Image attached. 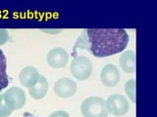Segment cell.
Returning a JSON list of instances; mask_svg holds the SVG:
<instances>
[{
  "label": "cell",
  "instance_id": "6da1fadb",
  "mask_svg": "<svg viewBox=\"0 0 157 117\" xmlns=\"http://www.w3.org/2000/svg\"><path fill=\"white\" fill-rule=\"evenodd\" d=\"M129 44V34L123 28H90L83 30L74 46L90 51L96 58H106L123 52Z\"/></svg>",
  "mask_w": 157,
  "mask_h": 117
},
{
  "label": "cell",
  "instance_id": "7a4b0ae2",
  "mask_svg": "<svg viewBox=\"0 0 157 117\" xmlns=\"http://www.w3.org/2000/svg\"><path fill=\"white\" fill-rule=\"evenodd\" d=\"M81 111L83 117H107L106 101L100 97H90L82 101Z\"/></svg>",
  "mask_w": 157,
  "mask_h": 117
},
{
  "label": "cell",
  "instance_id": "3957f363",
  "mask_svg": "<svg viewBox=\"0 0 157 117\" xmlns=\"http://www.w3.org/2000/svg\"><path fill=\"white\" fill-rule=\"evenodd\" d=\"M70 70L72 75L78 81L87 80L92 73V65L88 58L85 56L76 57L71 62Z\"/></svg>",
  "mask_w": 157,
  "mask_h": 117
},
{
  "label": "cell",
  "instance_id": "277c9868",
  "mask_svg": "<svg viewBox=\"0 0 157 117\" xmlns=\"http://www.w3.org/2000/svg\"><path fill=\"white\" fill-rule=\"evenodd\" d=\"M3 99L6 105L12 112L14 110H18L26 104V93L22 88L11 87L3 94Z\"/></svg>",
  "mask_w": 157,
  "mask_h": 117
},
{
  "label": "cell",
  "instance_id": "5b68a950",
  "mask_svg": "<svg viewBox=\"0 0 157 117\" xmlns=\"http://www.w3.org/2000/svg\"><path fill=\"white\" fill-rule=\"evenodd\" d=\"M108 112L114 116H123L130 109L129 101L124 96L114 94L108 97L106 101Z\"/></svg>",
  "mask_w": 157,
  "mask_h": 117
},
{
  "label": "cell",
  "instance_id": "8992f818",
  "mask_svg": "<svg viewBox=\"0 0 157 117\" xmlns=\"http://www.w3.org/2000/svg\"><path fill=\"white\" fill-rule=\"evenodd\" d=\"M77 90H78L77 83L67 77L60 78L54 84V92L60 98L73 97L76 94Z\"/></svg>",
  "mask_w": 157,
  "mask_h": 117
},
{
  "label": "cell",
  "instance_id": "52a82bcc",
  "mask_svg": "<svg viewBox=\"0 0 157 117\" xmlns=\"http://www.w3.org/2000/svg\"><path fill=\"white\" fill-rule=\"evenodd\" d=\"M69 62V55L63 48H54L47 54V63L53 68H62Z\"/></svg>",
  "mask_w": 157,
  "mask_h": 117
},
{
  "label": "cell",
  "instance_id": "ba28073f",
  "mask_svg": "<svg viewBox=\"0 0 157 117\" xmlns=\"http://www.w3.org/2000/svg\"><path fill=\"white\" fill-rule=\"evenodd\" d=\"M102 84L106 87H114L120 81V72L114 65H106L100 73Z\"/></svg>",
  "mask_w": 157,
  "mask_h": 117
},
{
  "label": "cell",
  "instance_id": "9c48e42d",
  "mask_svg": "<svg viewBox=\"0 0 157 117\" xmlns=\"http://www.w3.org/2000/svg\"><path fill=\"white\" fill-rule=\"evenodd\" d=\"M39 75L40 74L38 73L36 67L29 66L24 67L23 69L20 71L19 80L23 86L29 88V87H33L38 81Z\"/></svg>",
  "mask_w": 157,
  "mask_h": 117
},
{
  "label": "cell",
  "instance_id": "30bf717a",
  "mask_svg": "<svg viewBox=\"0 0 157 117\" xmlns=\"http://www.w3.org/2000/svg\"><path fill=\"white\" fill-rule=\"evenodd\" d=\"M48 91V81L43 75H39L38 81L33 87L29 88V93L34 100H40L44 98Z\"/></svg>",
  "mask_w": 157,
  "mask_h": 117
},
{
  "label": "cell",
  "instance_id": "8fae6325",
  "mask_svg": "<svg viewBox=\"0 0 157 117\" xmlns=\"http://www.w3.org/2000/svg\"><path fill=\"white\" fill-rule=\"evenodd\" d=\"M120 66L127 73L136 72V53L131 50L123 53L120 57Z\"/></svg>",
  "mask_w": 157,
  "mask_h": 117
},
{
  "label": "cell",
  "instance_id": "7c38bea8",
  "mask_svg": "<svg viewBox=\"0 0 157 117\" xmlns=\"http://www.w3.org/2000/svg\"><path fill=\"white\" fill-rule=\"evenodd\" d=\"M7 62L2 50H0V91L7 88L9 85V78L6 71Z\"/></svg>",
  "mask_w": 157,
  "mask_h": 117
},
{
  "label": "cell",
  "instance_id": "4fadbf2b",
  "mask_svg": "<svg viewBox=\"0 0 157 117\" xmlns=\"http://www.w3.org/2000/svg\"><path fill=\"white\" fill-rule=\"evenodd\" d=\"M125 92L127 96L130 98L131 101L136 104V80L130 79L125 84Z\"/></svg>",
  "mask_w": 157,
  "mask_h": 117
},
{
  "label": "cell",
  "instance_id": "5bb4252c",
  "mask_svg": "<svg viewBox=\"0 0 157 117\" xmlns=\"http://www.w3.org/2000/svg\"><path fill=\"white\" fill-rule=\"evenodd\" d=\"M12 113V111L9 109L3 99V95H0V117H7Z\"/></svg>",
  "mask_w": 157,
  "mask_h": 117
},
{
  "label": "cell",
  "instance_id": "9a60e30c",
  "mask_svg": "<svg viewBox=\"0 0 157 117\" xmlns=\"http://www.w3.org/2000/svg\"><path fill=\"white\" fill-rule=\"evenodd\" d=\"M9 39V33L6 29H0V46L4 45Z\"/></svg>",
  "mask_w": 157,
  "mask_h": 117
},
{
  "label": "cell",
  "instance_id": "2e32d148",
  "mask_svg": "<svg viewBox=\"0 0 157 117\" xmlns=\"http://www.w3.org/2000/svg\"><path fill=\"white\" fill-rule=\"evenodd\" d=\"M49 117H70L68 112L64 111V110H57L54 111L52 113L49 115Z\"/></svg>",
  "mask_w": 157,
  "mask_h": 117
},
{
  "label": "cell",
  "instance_id": "e0dca14e",
  "mask_svg": "<svg viewBox=\"0 0 157 117\" xmlns=\"http://www.w3.org/2000/svg\"><path fill=\"white\" fill-rule=\"evenodd\" d=\"M25 116H26V117H37V116H34V115H33V114H31V113H29V112H27V113H25Z\"/></svg>",
  "mask_w": 157,
  "mask_h": 117
}]
</instances>
